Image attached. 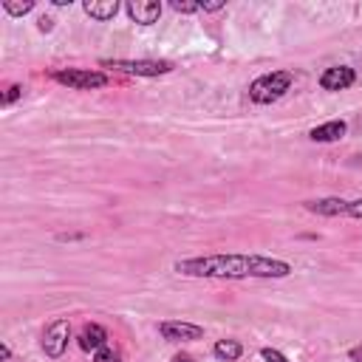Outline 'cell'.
Segmentation results:
<instances>
[{
    "instance_id": "6da1fadb",
    "label": "cell",
    "mask_w": 362,
    "mask_h": 362,
    "mask_svg": "<svg viewBox=\"0 0 362 362\" xmlns=\"http://www.w3.org/2000/svg\"><path fill=\"white\" fill-rule=\"evenodd\" d=\"M184 277H221V280H243V277H286L291 274V263L266 255H206L187 257L173 266Z\"/></svg>"
},
{
    "instance_id": "7a4b0ae2",
    "label": "cell",
    "mask_w": 362,
    "mask_h": 362,
    "mask_svg": "<svg viewBox=\"0 0 362 362\" xmlns=\"http://www.w3.org/2000/svg\"><path fill=\"white\" fill-rule=\"evenodd\" d=\"M291 82H294V76H291L288 71H272V74L257 76V79L249 85V96H252V102H257V105H272V102H277L280 96H286V90L291 88Z\"/></svg>"
},
{
    "instance_id": "3957f363",
    "label": "cell",
    "mask_w": 362,
    "mask_h": 362,
    "mask_svg": "<svg viewBox=\"0 0 362 362\" xmlns=\"http://www.w3.org/2000/svg\"><path fill=\"white\" fill-rule=\"evenodd\" d=\"M99 65L116 68L124 74H136V76H161V74L173 71V62H167V59H102Z\"/></svg>"
},
{
    "instance_id": "277c9868",
    "label": "cell",
    "mask_w": 362,
    "mask_h": 362,
    "mask_svg": "<svg viewBox=\"0 0 362 362\" xmlns=\"http://www.w3.org/2000/svg\"><path fill=\"white\" fill-rule=\"evenodd\" d=\"M54 79L74 90H90V88L107 85V76L102 71H88V68H59V71H54Z\"/></svg>"
},
{
    "instance_id": "5b68a950",
    "label": "cell",
    "mask_w": 362,
    "mask_h": 362,
    "mask_svg": "<svg viewBox=\"0 0 362 362\" xmlns=\"http://www.w3.org/2000/svg\"><path fill=\"white\" fill-rule=\"evenodd\" d=\"M68 339H71V322H68V320H54V322L45 325V331H42V351H45L51 359H57V356L65 354Z\"/></svg>"
},
{
    "instance_id": "8992f818",
    "label": "cell",
    "mask_w": 362,
    "mask_h": 362,
    "mask_svg": "<svg viewBox=\"0 0 362 362\" xmlns=\"http://www.w3.org/2000/svg\"><path fill=\"white\" fill-rule=\"evenodd\" d=\"M158 334L170 342H192V339H201L204 337V328L195 325V322H178V320H167L158 325Z\"/></svg>"
},
{
    "instance_id": "52a82bcc",
    "label": "cell",
    "mask_w": 362,
    "mask_h": 362,
    "mask_svg": "<svg viewBox=\"0 0 362 362\" xmlns=\"http://www.w3.org/2000/svg\"><path fill=\"white\" fill-rule=\"evenodd\" d=\"M354 79H356L354 68H348V65H334V68H328V71L320 76V85H322V90H345V88L354 85Z\"/></svg>"
},
{
    "instance_id": "ba28073f",
    "label": "cell",
    "mask_w": 362,
    "mask_h": 362,
    "mask_svg": "<svg viewBox=\"0 0 362 362\" xmlns=\"http://www.w3.org/2000/svg\"><path fill=\"white\" fill-rule=\"evenodd\" d=\"M127 14H130L136 23L150 25V23H156V20H158L161 6H158L156 0H130V3H127Z\"/></svg>"
},
{
    "instance_id": "9c48e42d",
    "label": "cell",
    "mask_w": 362,
    "mask_h": 362,
    "mask_svg": "<svg viewBox=\"0 0 362 362\" xmlns=\"http://www.w3.org/2000/svg\"><path fill=\"white\" fill-rule=\"evenodd\" d=\"M105 339H107V331L99 325V322H88L82 331H79V348L82 351H99L105 348Z\"/></svg>"
},
{
    "instance_id": "30bf717a",
    "label": "cell",
    "mask_w": 362,
    "mask_h": 362,
    "mask_svg": "<svg viewBox=\"0 0 362 362\" xmlns=\"http://www.w3.org/2000/svg\"><path fill=\"white\" fill-rule=\"evenodd\" d=\"M345 206H348V201H342V198H320V201H305V209H308V212L328 215V218H334V215H345Z\"/></svg>"
},
{
    "instance_id": "8fae6325",
    "label": "cell",
    "mask_w": 362,
    "mask_h": 362,
    "mask_svg": "<svg viewBox=\"0 0 362 362\" xmlns=\"http://www.w3.org/2000/svg\"><path fill=\"white\" fill-rule=\"evenodd\" d=\"M345 122L342 119H334V122H325V124H320V127H314L308 136H311V141H337V139H342L345 136Z\"/></svg>"
},
{
    "instance_id": "7c38bea8",
    "label": "cell",
    "mask_w": 362,
    "mask_h": 362,
    "mask_svg": "<svg viewBox=\"0 0 362 362\" xmlns=\"http://www.w3.org/2000/svg\"><path fill=\"white\" fill-rule=\"evenodd\" d=\"M116 11H119V3H116V0H102V3L88 0V3H85V14H88V17H93V20H99V23L110 20Z\"/></svg>"
},
{
    "instance_id": "4fadbf2b",
    "label": "cell",
    "mask_w": 362,
    "mask_h": 362,
    "mask_svg": "<svg viewBox=\"0 0 362 362\" xmlns=\"http://www.w3.org/2000/svg\"><path fill=\"white\" fill-rule=\"evenodd\" d=\"M212 351H215V356H218V359H226V362H235V359H238V356L243 354V345H240L238 339H218Z\"/></svg>"
},
{
    "instance_id": "5bb4252c",
    "label": "cell",
    "mask_w": 362,
    "mask_h": 362,
    "mask_svg": "<svg viewBox=\"0 0 362 362\" xmlns=\"http://www.w3.org/2000/svg\"><path fill=\"white\" fill-rule=\"evenodd\" d=\"M3 8H6V14L20 17V14H28V11L34 8V3H31V0H25V3H11V0H6V3H3Z\"/></svg>"
},
{
    "instance_id": "9a60e30c",
    "label": "cell",
    "mask_w": 362,
    "mask_h": 362,
    "mask_svg": "<svg viewBox=\"0 0 362 362\" xmlns=\"http://www.w3.org/2000/svg\"><path fill=\"white\" fill-rule=\"evenodd\" d=\"M170 6H173V11H178V14H192V11H201V3H187V0H173Z\"/></svg>"
},
{
    "instance_id": "2e32d148",
    "label": "cell",
    "mask_w": 362,
    "mask_h": 362,
    "mask_svg": "<svg viewBox=\"0 0 362 362\" xmlns=\"http://www.w3.org/2000/svg\"><path fill=\"white\" fill-rule=\"evenodd\" d=\"M93 362H119V351H113V348H99L96 354H93Z\"/></svg>"
},
{
    "instance_id": "e0dca14e",
    "label": "cell",
    "mask_w": 362,
    "mask_h": 362,
    "mask_svg": "<svg viewBox=\"0 0 362 362\" xmlns=\"http://www.w3.org/2000/svg\"><path fill=\"white\" fill-rule=\"evenodd\" d=\"M20 96H23V85H11V88L3 93V99H0V102H3V107H8V105H11L14 99H20Z\"/></svg>"
},
{
    "instance_id": "ac0fdd59",
    "label": "cell",
    "mask_w": 362,
    "mask_h": 362,
    "mask_svg": "<svg viewBox=\"0 0 362 362\" xmlns=\"http://www.w3.org/2000/svg\"><path fill=\"white\" fill-rule=\"evenodd\" d=\"M345 215H348V218H359V221H362V198H356V201H348V206H345Z\"/></svg>"
},
{
    "instance_id": "d6986e66",
    "label": "cell",
    "mask_w": 362,
    "mask_h": 362,
    "mask_svg": "<svg viewBox=\"0 0 362 362\" xmlns=\"http://www.w3.org/2000/svg\"><path fill=\"white\" fill-rule=\"evenodd\" d=\"M260 354H263V359H266V362H286V356H283L280 351H274V348H263Z\"/></svg>"
},
{
    "instance_id": "ffe728a7",
    "label": "cell",
    "mask_w": 362,
    "mask_h": 362,
    "mask_svg": "<svg viewBox=\"0 0 362 362\" xmlns=\"http://www.w3.org/2000/svg\"><path fill=\"white\" fill-rule=\"evenodd\" d=\"M348 356H351L354 362H362V345H354V348L348 351Z\"/></svg>"
},
{
    "instance_id": "44dd1931",
    "label": "cell",
    "mask_w": 362,
    "mask_h": 362,
    "mask_svg": "<svg viewBox=\"0 0 362 362\" xmlns=\"http://www.w3.org/2000/svg\"><path fill=\"white\" fill-rule=\"evenodd\" d=\"M201 8H204V11H218V8H223V3H221V0H215V3H201Z\"/></svg>"
},
{
    "instance_id": "7402d4cb",
    "label": "cell",
    "mask_w": 362,
    "mask_h": 362,
    "mask_svg": "<svg viewBox=\"0 0 362 362\" xmlns=\"http://www.w3.org/2000/svg\"><path fill=\"white\" fill-rule=\"evenodd\" d=\"M173 362H195V359H192L189 354H175V356H173Z\"/></svg>"
}]
</instances>
